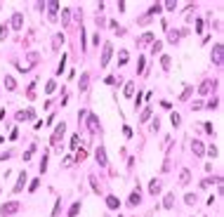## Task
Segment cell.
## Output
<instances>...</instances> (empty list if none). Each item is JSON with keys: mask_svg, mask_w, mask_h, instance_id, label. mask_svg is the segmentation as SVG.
I'll return each instance as SVG.
<instances>
[{"mask_svg": "<svg viewBox=\"0 0 224 217\" xmlns=\"http://www.w3.org/2000/svg\"><path fill=\"white\" fill-rule=\"evenodd\" d=\"M64 132H66V123L61 121L57 127H54L52 137H50V144H52V146H59V144H61V139H64Z\"/></svg>", "mask_w": 224, "mask_h": 217, "instance_id": "cell-1", "label": "cell"}, {"mask_svg": "<svg viewBox=\"0 0 224 217\" xmlns=\"http://www.w3.org/2000/svg\"><path fill=\"white\" fill-rule=\"evenodd\" d=\"M19 208H22V205H19L17 201H10V203H5V205L0 208V215H2V217H12L14 212H19Z\"/></svg>", "mask_w": 224, "mask_h": 217, "instance_id": "cell-2", "label": "cell"}, {"mask_svg": "<svg viewBox=\"0 0 224 217\" xmlns=\"http://www.w3.org/2000/svg\"><path fill=\"white\" fill-rule=\"evenodd\" d=\"M85 118H87V130H90V135H95L97 130L101 127V123H99V118H97V113H90V111H87Z\"/></svg>", "mask_w": 224, "mask_h": 217, "instance_id": "cell-3", "label": "cell"}, {"mask_svg": "<svg viewBox=\"0 0 224 217\" xmlns=\"http://www.w3.org/2000/svg\"><path fill=\"white\" fill-rule=\"evenodd\" d=\"M28 175H26V170H22L19 172V177H17V184L12 186V194H19V191H24V184H26Z\"/></svg>", "mask_w": 224, "mask_h": 217, "instance_id": "cell-4", "label": "cell"}, {"mask_svg": "<svg viewBox=\"0 0 224 217\" xmlns=\"http://www.w3.org/2000/svg\"><path fill=\"white\" fill-rule=\"evenodd\" d=\"M95 158H97V163H99V165H104V168L109 165V158H106V149L101 146V144L95 149Z\"/></svg>", "mask_w": 224, "mask_h": 217, "instance_id": "cell-5", "label": "cell"}, {"mask_svg": "<svg viewBox=\"0 0 224 217\" xmlns=\"http://www.w3.org/2000/svg\"><path fill=\"white\" fill-rule=\"evenodd\" d=\"M210 59H212L215 64H222V42H215V47H212V54H210Z\"/></svg>", "mask_w": 224, "mask_h": 217, "instance_id": "cell-6", "label": "cell"}, {"mask_svg": "<svg viewBox=\"0 0 224 217\" xmlns=\"http://www.w3.org/2000/svg\"><path fill=\"white\" fill-rule=\"evenodd\" d=\"M111 52H113V45L111 42H104V52H101V66H106L109 59H111Z\"/></svg>", "mask_w": 224, "mask_h": 217, "instance_id": "cell-7", "label": "cell"}, {"mask_svg": "<svg viewBox=\"0 0 224 217\" xmlns=\"http://www.w3.org/2000/svg\"><path fill=\"white\" fill-rule=\"evenodd\" d=\"M64 40H66L64 33H54V36H52V50H54V52H59V50H61Z\"/></svg>", "mask_w": 224, "mask_h": 217, "instance_id": "cell-8", "label": "cell"}, {"mask_svg": "<svg viewBox=\"0 0 224 217\" xmlns=\"http://www.w3.org/2000/svg\"><path fill=\"white\" fill-rule=\"evenodd\" d=\"M47 21H57V10H59V2H57V0H52V2H50V5H47Z\"/></svg>", "mask_w": 224, "mask_h": 217, "instance_id": "cell-9", "label": "cell"}, {"mask_svg": "<svg viewBox=\"0 0 224 217\" xmlns=\"http://www.w3.org/2000/svg\"><path fill=\"white\" fill-rule=\"evenodd\" d=\"M172 205H175V191H168L163 198V210H172Z\"/></svg>", "mask_w": 224, "mask_h": 217, "instance_id": "cell-10", "label": "cell"}, {"mask_svg": "<svg viewBox=\"0 0 224 217\" xmlns=\"http://www.w3.org/2000/svg\"><path fill=\"white\" fill-rule=\"evenodd\" d=\"M160 189H163V184H160V180H151L149 182V194L151 196H158Z\"/></svg>", "mask_w": 224, "mask_h": 217, "instance_id": "cell-11", "label": "cell"}, {"mask_svg": "<svg viewBox=\"0 0 224 217\" xmlns=\"http://www.w3.org/2000/svg\"><path fill=\"white\" fill-rule=\"evenodd\" d=\"M212 80H210V78H205V80H203V83H201V87H198V95H203V97H205V95H208V92L210 90H212Z\"/></svg>", "mask_w": 224, "mask_h": 217, "instance_id": "cell-12", "label": "cell"}, {"mask_svg": "<svg viewBox=\"0 0 224 217\" xmlns=\"http://www.w3.org/2000/svg\"><path fill=\"white\" fill-rule=\"evenodd\" d=\"M10 24H12V28H14V31H19V28L24 26V17L19 14V12H14V14H12V21H10Z\"/></svg>", "mask_w": 224, "mask_h": 217, "instance_id": "cell-13", "label": "cell"}, {"mask_svg": "<svg viewBox=\"0 0 224 217\" xmlns=\"http://www.w3.org/2000/svg\"><path fill=\"white\" fill-rule=\"evenodd\" d=\"M106 205H109V210H118L120 208V201H118V196H106Z\"/></svg>", "mask_w": 224, "mask_h": 217, "instance_id": "cell-14", "label": "cell"}, {"mask_svg": "<svg viewBox=\"0 0 224 217\" xmlns=\"http://www.w3.org/2000/svg\"><path fill=\"white\" fill-rule=\"evenodd\" d=\"M87 85H90V78H87V73H83V76H80V80H78V90L80 92H87Z\"/></svg>", "mask_w": 224, "mask_h": 217, "instance_id": "cell-15", "label": "cell"}, {"mask_svg": "<svg viewBox=\"0 0 224 217\" xmlns=\"http://www.w3.org/2000/svg\"><path fill=\"white\" fill-rule=\"evenodd\" d=\"M203 149H205V146H203L198 139H191V151H193V156H201V154H203Z\"/></svg>", "mask_w": 224, "mask_h": 217, "instance_id": "cell-16", "label": "cell"}, {"mask_svg": "<svg viewBox=\"0 0 224 217\" xmlns=\"http://www.w3.org/2000/svg\"><path fill=\"white\" fill-rule=\"evenodd\" d=\"M189 180H191V170H182V172H179V184L182 186L189 184Z\"/></svg>", "mask_w": 224, "mask_h": 217, "instance_id": "cell-17", "label": "cell"}, {"mask_svg": "<svg viewBox=\"0 0 224 217\" xmlns=\"http://www.w3.org/2000/svg\"><path fill=\"white\" fill-rule=\"evenodd\" d=\"M139 201H142V196H139V191H132V194H130V201H128V203H130V205L134 208V205H139Z\"/></svg>", "mask_w": 224, "mask_h": 217, "instance_id": "cell-18", "label": "cell"}, {"mask_svg": "<svg viewBox=\"0 0 224 217\" xmlns=\"http://www.w3.org/2000/svg\"><path fill=\"white\" fill-rule=\"evenodd\" d=\"M132 95H134V83H132V80H130V83L125 85V90H123V97H128V99H130V97H132Z\"/></svg>", "mask_w": 224, "mask_h": 217, "instance_id": "cell-19", "label": "cell"}, {"mask_svg": "<svg viewBox=\"0 0 224 217\" xmlns=\"http://www.w3.org/2000/svg\"><path fill=\"white\" fill-rule=\"evenodd\" d=\"M5 87H7V90H14V87H17V80L14 78H12V76H5Z\"/></svg>", "mask_w": 224, "mask_h": 217, "instance_id": "cell-20", "label": "cell"}, {"mask_svg": "<svg viewBox=\"0 0 224 217\" xmlns=\"http://www.w3.org/2000/svg\"><path fill=\"white\" fill-rule=\"evenodd\" d=\"M160 64H163V69H165V71H170V66H172V59L168 57V54H163V57H160Z\"/></svg>", "mask_w": 224, "mask_h": 217, "instance_id": "cell-21", "label": "cell"}, {"mask_svg": "<svg viewBox=\"0 0 224 217\" xmlns=\"http://www.w3.org/2000/svg\"><path fill=\"white\" fill-rule=\"evenodd\" d=\"M90 184H92V191H95V194H99V182H97V175H90Z\"/></svg>", "mask_w": 224, "mask_h": 217, "instance_id": "cell-22", "label": "cell"}, {"mask_svg": "<svg viewBox=\"0 0 224 217\" xmlns=\"http://www.w3.org/2000/svg\"><path fill=\"white\" fill-rule=\"evenodd\" d=\"M118 57H120V59H118V64H120V66H123V64H128V50H120V52H118Z\"/></svg>", "mask_w": 224, "mask_h": 217, "instance_id": "cell-23", "label": "cell"}, {"mask_svg": "<svg viewBox=\"0 0 224 217\" xmlns=\"http://www.w3.org/2000/svg\"><path fill=\"white\" fill-rule=\"evenodd\" d=\"M87 158V151L85 149H75V158L73 160H85Z\"/></svg>", "mask_w": 224, "mask_h": 217, "instance_id": "cell-24", "label": "cell"}, {"mask_svg": "<svg viewBox=\"0 0 224 217\" xmlns=\"http://www.w3.org/2000/svg\"><path fill=\"white\" fill-rule=\"evenodd\" d=\"M80 212V201H75L73 205H71V210H69V217H75Z\"/></svg>", "mask_w": 224, "mask_h": 217, "instance_id": "cell-25", "label": "cell"}, {"mask_svg": "<svg viewBox=\"0 0 224 217\" xmlns=\"http://www.w3.org/2000/svg\"><path fill=\"white\" fill-rule=\"evenodd\" d=\"M205 151H208V156H210V158H217V156H219V149H217V146H212V144H210V146L205 149Z\"/></svg>", "mask_w": 224, "mask_h": 217, "instance_id": "cell-26", "label": "cell"}, {"mask_svg": "<svg viewBox=\"0 0 224 217\" xmlns=\"http://www.w3.org/2000/svg\"><path fill=\"white\" fill-rule=\"evenodd\" d=\"M153 40V33H144V36L139 38V45H146V42H151Z\"/></svg>", "mask_w": 224, "mask_h": 217, "instance_id": "cell-27", "label": "cell"}, {"mask_svg": "<svg viewBox=\"0 0 224 217\" xmlns=\"http://www.w3.org/2000/svg\"><path fill=\"white\" fill-rule=\"evenodd\" d=\"M191 92H193V87H191V85H187V87H184V95H179V99H182V101L189 99V97H191Z\"/></svg>", "mask_w": 224, "mask_h": 217, "instance_id": "cell-28", "label": "cell"}, {"mask_svg": "<svg viewBox=\"0 0 224 217\" xmlns=\"http://www.w3.org/2000/svg\"><path fill=\"white\" fill-rule=\"evenodd\" d=\"M69 17H71V10H69V7H66V10L61 12V24H64V26H66V24H69V21H71Z\"/></svg>", "mask_w": 224, "mask_h": 217, "instance_id": "cell-29", "label": "cell"}, {"mask_svg": "<svg viewBox=\"0 0 224 217\" xmlns=\"http://www.w3.org/2000/svg\"><path fill=\"white\" fill-rule=\"evenodd\" d=\"M7 33H10V28H7V24H0V40H5Z\"/></svg>", "mask_w": 224, "mask_h": 217, "instance_id": "cell-30", "label": "cell"}, {"mask_svg": "<svg viewBox=\"0 0 224 217\" xmlns=\"http://www.w3.org/2000/svg\"><path fill=\"white\" fill-rule=\"evenodd\" d=\"M64 66H66V54H61V62H59V66H57V76H61Z\"/></svg>", "mask_w": 224, "mask_h": 217, "instance_id": "cell-31", "label": "cell"}, {"mask_svg": "<svg viewBox=\"0 0 224 217\" xmlns=\"http://www.w3.org/2000/svg\"><path fill=\"white\" fill-rule=\"evenodd\" d=\"M61 165H64V168H71V165H73V156H64V158H61Z\"/></svg>", "mask_w": 224, "mask_h": 217, "instance_id": "cell-32", "label": "cell"}, {"mask_svg": "<svg viewBox=\"0 0 224 217\" xmlns=\"http://www.w3.org/2000/svg\"><path fill=\"white\" fill-rule=\"evenodd\" d=\"M59 210H61V198H57V203H54V208H52V217H57Z\"/></svg>", "mask_w": 224, "mask_h": 217, "instance_id": "cell-33", "label": "cell"}, {"mask_svg": "<svg viewBox=\"0 0 224 217\" xmlns=\"http://www.w3.org/2000/svg\"><path fill=\"white\" fill-rule=\"evenodd\" d=\"M54 87H57V83H54V80H50V83L45 85V92H47V95H52V92H54Z\"/></svg>", "mask_w": 224, "mask_h": 217, "instance_id": "cell-34", "label": "cell"}, {"mask_svg": "<svg viewBox=\"0 0 224 217\" xmlns=\"http://www.w3.org/2000/svg\"><path fill=\"white\" fill-rule=\"evenodd\" d=\"M47 170V151L43 154V160H40V172H45Z\"/></svg>", "mask_w": 224, "mask_h": 217, "instance_id": "cell-35", "label": "cell"}, {"mask_svg": "<svg viewBox=\"0 0 224 217\" xmlns=\"http://www.w3.org/2000/svg\"><path fill=\"white\" fill-rule=\"evenodd\" d=\"M184 201H187V205H193V203H196V194H187Z\"/></svg>", "mask_w": 224, "mask_h": 217, "instance_id": "cell-36", "label": "cell"}, {"mask_svg": "<svg viewBox=\"0 0 224 217\" xmlns=\"http://www.w3.org/2000/svg\"><path fill=\"white\" fill-rule=\"evenodd\" d=\"M170 123H172V125L177 127V125H179V123H182V118L177 116V113H170Z\"/></svg>", "mask_w": 224, "mask_h": 217, "instance_id": "cell-37", "label": "cell"}, {"mask_svg": "<svg viewBox=\"0 0 224 217\" xmlns=\"http://www.w3.org/2000/svg\"><path fill=\"white\" fill-rule=\"evenodd\" d=\"M165 10H177V0H168V2H165Z\"/></svg>", "mask_w": 224, "mask_h": 217, "instance_id": "cell-38", "label": "cell"}, {"mask_svg": "<svg viewBox=\"0 0 224 217\" xmlns=\"http://www.w3.org/2000/svg\"><path fill=\"white\" fill-rule=\"evenodd\" d=\"M158 127H160V121H158V118H153V121H151V130L158 132Z\"/></svg>", "mask_w": 224, "mask_h": 217, "instance_id": "cell-39", "label": "cell"}, {"mask_svg": "<svg viewBox=\"0 0 224 217\" xmlns=\"http://www.w3.org/2000/svg\"><path fill=\"white\" fill-rule=\"evenodd\" d=\"M139 118H142V121H149V118H151V109H144V111H142V116H139Z\"/></svg>", "mask_w": 224, "mask_h": 217, "instance_id": "cell-40", "label": "cell"}, {"mask_svg": "<svg viewBox=\"0 0 224 217\" xmlns=\"http://www.w3.org/2000/svg\"><path fill=\"white\" fill-rule=\"evenodd\" d=\"M177 36H179V31H170V38H168V40H170V42H177V40H179Z\"/></svg>", "mask_w": 224, "mask_h": 217, "instance_id": "cell-41", "label": "cell"}, {"mask_svg": "<svg viewBox=\"0 0 224 217\" xmlns=\"http://www.w3.org/2000/svg\"><path fill=\"white\" fill-rule=\"evenodd\" d=\"M203 127L208 130V135H215V127H212V123H203Z\"/></svg>", "mask_w": 224, "mask_h": 217, "instance_id": "cell-42", "label": "cell"}, {"mask_svg": "<svg viewBox=\"0 0 224 217\" xmlns=\"http://www.w3.org/2000/svg\"><path fill=\"white\" fill-rule=\"evenodd\" d=\"M123 135H125V137H132V127L125 125V127H123Z\"/></svg>", "mask_w": 224, "mask_h": 217, "instance_id": "cell-43", "label": "cell"}, {"mask_svg": "<svg viewBox=\"0 0 224 217\" xmlns=\"http://www.w3.org/2000/svg\"><path fill=\"white\" fill-rule=\"evenodd\" d=\"M137 21H139V24H142V26H146V24H149V21H151V17H146V14H144V17H142V19H137Z\"/></svg>", "mask_w": 224, "mask_h": 217, "instance_id": "cell-44", "label": "cell"}, {"mask_svg": "<svg viewBox=\"0 0 224 217\" xmlns=\"http://www.w3.org/2000/svg\"><path fill=\"white\" fill-rule=\"evenodd\" d=\"M38 186H40V180H33V182H31V189H28V191H36Z\"/></svg>", "mask_w": 224, "mask_h": 217, "instance_id": "cell-45", "label": "cell"}, {"mask_svg": "<svg viewBox=\"0 0 224 217\" xmlns=\"http://www.w3.org/2000/svg\"><path fill=\"white\" fill-rule=\"evenodd\" d=\"M160 47H163V42H153V47H151V50H153V54L160 52Z\"/></svg>", "mask_w": 224, "mask_h": 217, "instance_id": "cell-46", "label": "cell"}, {"mask_svg": "<svg viewBox=\"0 0 224 217\" xmlns=\"http://www.w3.org/2000/svg\"><path fill=\"white\" fill-rule=\"evenodd\" d=\"M104 83H106V85H116V78H113V76H109V78L104 80Z\"/></svg>", "mask_w": 224, "mask_h": 217, "instance_id": "cell-47", "label": "cell"}, {"mask_svg": "<svg viewBox=\"0 0 224 217\" xmlns=\"http://www.w3.org/2000/svg\"><path fill=\"white\" fill-rule=\"evenodd\" d=\"M17 137H19V130H17V127H14V130H12V132H10V139H17Z\"/></svg>", "mask_w": 224, "mask_h": 217, "instance_id": "cell-48", "label": "cell"}, {"mask_svg": "<svg viewBox=\"0 0 224 217\" xmlns=\"http://www.w3.org/2000/svg\"><path fill=\"white\" fill-rule=\"evenodd\" d=\"M2 139H5V137H2V135H0V142H2Z\"/></svg>", "mask_w": 224, "mask_h": 217, "instance_id": "cell-49", "label": "cell"}, {"mask_svg": "<svg viewBox=\"0 0 224 217\" xmlns=\"http://www.w3.org/2000/svg\"><path fill=\"white\" fill-rule=\"evenodd\" d=\"M0 194H2V189H0Z\"/></svg>", "mask_w": 224, "mask_h": 217, "instance_id": "cell-50", "label": "cell"}]
</instances>
